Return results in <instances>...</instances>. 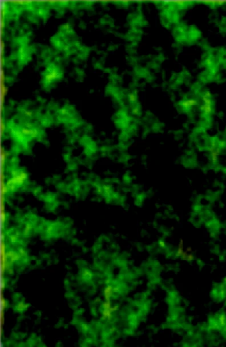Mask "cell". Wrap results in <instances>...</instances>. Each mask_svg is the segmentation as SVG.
Segmentation results:
<instances>
[{
	"mask_svg": "<svg viewBox=\"0 0 226 347\" xmlns=\"http://www.w3.org/2000/svg\"><path fill=\"white\" fill-rule=\"evenodd\" d=\"M177 256L178 257H179L180 258L183 260L187 261L193 260L194 258V256H193L192 254L188 253L187 250H184V249L183 248H182V246H179V248L177 250Z\"/></svg>",
	"mask_w": 226,
	"mask_h": 347,
	"instance_id": "1",
	"label": "cell"
},
{
	"mask_svg": "<svg viewBox=\"0 0 226 347\" xmlns=\"http://www.w3.org/2000/svg\"><path fill=\"white\" fill-rule=\"evenodd\" d=\"M114 308L111 306L109 301H105L103 305V316L105 318H109L111 316V314Z\"/></svg>",
	"mask_w": 226,
	"mask_h": 347,
	"instance_id": "2",
	"label": "cell"
},
{
	"mask_svg": "<svg viewBox=\"0 0 226 347\" xmlns=\"http://www.w3.org/2000/svg\"><path fill=\"white\" fill-rule=\"evenodd\" d=\"M112 294V286H107L104 290V296H105V301H109Z\"/></svg>",
	"mask_w": 226,
	"mask_h": 347,
	"instance_id": "3",
	"label": "cell"
},
{
	"mask_svg": "<svg viewBox=\"0 0 226 347\" xmlns=\"http://www.w3.org/2000/svg\"><path fill=\"white\" fill-rule=\"evenodd\" d=\"M27 308H28V304L23 302H19L16 306V310H17L18 312H23L24 310H26Z\"/></svg>",
	"mask_w": 226,
	"mask_h": 347,
	"instance_id": "4",
	"label": "cell"
},
{
	"mask_svg": "<svg viewBox=\"0 0 226 347\" xmlns=\"http://www.w3.org/2000/svg\"><path fill=\"white\" fill-rule=\"evenodd\" d=\"M7 306V302L6 300H5L4 298H1V311L4 312V310H5V308H6Z\"/></svg>",
	"mask_w": 226,
	"mask_h": 347,
	"instance_id": "5",
	"label": "cell"
}]
</instances>
